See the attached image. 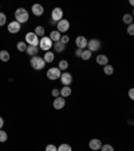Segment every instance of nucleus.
<instances>
[{
  "label": "nucleus",
  "instance_id": "obj_2",
  "mask_svg": "<svg viewBox=\"0 0 134 151\" xmlns=\"http://www.w3.org/2000/svg\"><path fill=\"white\" fill-rule=\"evenodd\" d=\"M30 63H31L32 69H35V70H42L44 66H46V62H44V60L42 58V57H38V55L31 57V61H30Z\"/></svg>",
  "mask_w": 134,
  "mask_h": 151
},
{
  "label": "nucleus",
  "instance_id": "obj_9",
  "mask_svg": "<svg viewBox=\"0 0 134 151\" xmlns=\"http://www.w3.org/2000/svg\"><path fill=\"white\" fill-rule=\"evenodd\" d=\"M87 49L93 53V51H98L101 49V42H99V39H90L89 41V45H87Z\"/></svg>",
  "mask_w": 134,
  "mask_h": 151
},
{
  "label": "nucleus",
  "instance_id": "obj_4",
  "mask_svg": "<svg viewBox=\"0 0 134 151\" xmlns=\"http://www.w3.org/2000/svg\"><path fill=\"white\" fill-rule=\"evenodd\" d=\"M54 46V42L50 39V37H43L39 42V47L44 51H50V49Z\"/></svg>",
  "mask_w": 134,
  "mask_h": 151
},
{
  "label": "nucleus",
  "instance_id": "obj_8",
  "mask_svg": "<svg viewBox=\"0 0 134 151\" xmlns=\"http://www.w3.org/2000/svg\"><path fill=\"white\" fill-rule=\"evenodd\" d=\"M65 105H66V99L62 97V96H59V97H55V100H54V103H52V107L55 108L56 111L63 109V108H65Z\"/></svg>",
  "mask_w": 134,
  "mask_h": 151
},
{
  "label": "nucleus",
  "instance_id": "obj_12",
  "mask_svg": "<svg viewBox=\"0 0 134 151\" xmlns=\"http://www.w3.org/2000/svg\"><path fill=\"white\" fill-rule=\"evenodd\" d=\"M102 140H99V139H91L90 143H89V147H90V150L93 151H97V150H101V147H102Z\"/></svg>",
  "mask_w": 134,
  "mask_h": 151
},
{
  "label": "nucleus",
  "instance_id": "obj_36",
  "mask_svg": "<svg viewBox=\"0 0 134 151\" xmlns=\"http://www.w3.org/2000/svg\"><path fill=\"white\" fill-rule=\"evenodd\" d=\"M128 94H129V97H130L131 100H134V88H131L130 91H129V93H128Z\"/></svg>",
  "mask_w": 134,
  "mask_h": 151
},
{
  "label": "nucleus",
  "instance_id": "obj_15",
  "mask_svg": "<svg viewBox=\"0 0 134 151\" xmlns=\"http://www.w3.org/2000/svg\"><path fill=\"white\" fill-rule=\"evenodd\" d=\"M97 63L98 65H102V66H106L109 65V58H107L106 55H103V54H98L97 55Z\"/></svg>",
  "mask_w": 134,
  "mask_h": 151
},
{
  "label": "nucleus",
  "instance_id": "obj_23",
  "mask_svg": "<svg viewBox=\"0 0 134 151\" xmlns=\"http://www.w3.org/2000/svg\"><path fill=\"white\" fill-rule=\"evenodd\" d=\"M35 34L38 35V37H46V35H44V32H46V30H44V27L43 26H38V27H35Z\"/></svg>",
  "mask_w": 134,
  "mask_h": 151
},
{
  "label": "nucleus",
  "instance_id": "obj_27",
  "mask_svg": "<svg viewBox=\"0 0 134 151\" xmlns=\"http://www.w3.org/2000/svg\"><path fill=\"white\" fill-rule=\"evenodd\" d=\"M58 151H72L71 146L67 145V143H63V145H60L59 147H58Z\"/></svg>",
  "mask_w": 134,
  "mask_h": 151
},
{
  "label": "nucleus",
  "instance_id": "obj_32",
  "mask_svg": "<svg viewBox=\"0 0 134 151\" xmlns=\"http://www.w3.org/2000/svg\"><path fill=\"white\" fill-rule=\"evenodd\" d=\"M128 34L131 35V37H134V23H131V24L128 26Z\"/></svg>",
  "mask_w": 134,
  "mask_h": 151
},
{
  "label": "nucleus",
  "instance_id": "obj_40",
  "mask_svg": "<svg viewBox=\"0 0 134 151\" xmlns=\"http://www.w3.org/2000/svg\"><path fill=\"white\" fill-rule=\"evenodd\" d=\"M129 3H130V6H133V7H134V0H130Z\"/></svg>",
  "mask_w": 134,
  "mask_h": 151
},
{
  "label": "nucleus",
  "instance_id": "obj_5",
  "mask_svg": "<svg viewBox=\"0 0 134 151\" xmlns=\"http://www.w3.org/2000/svg\"><path fill=\"white\" fill-rule=\"evenodd\" d=\"M60 76H62V73H60L59 68H50L47 70V78L48 80H58L60 78Z\"/></svg>",
  "mask_w": 134,
  "mask_h": 151
},
{
  "label": "nucleus",
  "instance_id": "obj_34",
  "mask_svg": "<svg viewBox=\"0 0 134 151\" xmlns=\"http://www.w3.org/2000/svg\"><path fill=\"white\" fill-rule=\"evenodd\" d=\"M46 151H58L55 145H47L46 146Z\"/></svg>",
  "mask_w": 134,
  "mask_h": 151
},
{
  "label": "nucleus",
  "instance_id": "obj_14",
  "mask_svg": "<svg viewBox=\"0 0 134 151\" xmlns=\"http://www.w3.org/2000/svg\"><path fill=\"white\" fill-rule=\"evenodd\" d=\"M31 9H32V14H34L35 16H42L44 12L43 6H40V4H34Z\"/></svg>",
  "mask_w": 134,
  "mask_h": 151
},
{
  "label": "nucleus",
  "instance_id": "obj_24",
  "mask_svg": "<svg viewBox=\"0 0 134 151\" xmlns=\"http://www.w3.org/2000/svg\"><path fill=\"white\" fill-rule=\"evenodd\" d=\"M122 20H123V22L126 23V24H131V23H133V15H131V14H125V15H123V18H122Z\"/></svg>",
  "mask_w": 134,
  "mask_h": 151
},
{
  "label": "nucleus",
  "instance_id": "obj_29",
  "mask_svg": "<svg viewBox=\"0 0 134 151\" xmlns=\"http://www.w3.org/2000/svg\"><path fill=\"white\" fill-rule=\"evenodd\" d=\"M58 68H59L60 70H67V68H69V62H67L66 60H62L59 62V66H58Z\"/></svg>",
  "mask_w": 134,
  "mask_h": 151
},
{
  "label": "nucleus",
  "instance_id": "obj_30",
  "mask_svg": "<svg viewBox=\"0 0 134 151\" xmlns=\"http://www.w3.org/2000/svg\"><path fill=\"white\" fill-rule=\"evenodd\" d=\"M7 23V15L4 12H0V27Z\"/></svg>",
  "mask_w": 134,
  "mask_h": 151
},
{
  "label": "nucleus",
  "instance_id": "obj_38",
  "mask_svg": "<svg viewBox=\"0 0 134 151\" xmlns=\"http://www.w3.org/2000/svg\"><path fill=\"white\" fill-rule=\"evenodd\" d=\"M3 126H4V119L1 116H0V129L3 128Z\"/></svg>",
  "mask_w": 134,
  "mask_h": 151
},
{
  "label": "nucleus",
  "instance_id": "obj_31",
  "mask_svg": "<svg viewBox=\"0 0 134 151\" xmlns=\"http://www.w3.org/2000/svg\"><path fill=\"white\" fill-rule=\"evenodd\" d=\"M101 151H114V147L110 145H103L102 147H101Z\"/></svg>",
  "mask_w": 134,
  "mask_h": 151
},
{
  "label": "nucleus",
  "instance_id": "obj_10",
  "mask_svg": "<svg viewBox=\"0 0 134 151\" xmlns=\"http://www.w3.org/2000/svg\"><path fill=\"white\" fill-rule=\"evenodd\" d=\"M60 81H62L63 86H70L71 82H72V76L70 74L69 72L62 73V76H60Z\"/></svg>",
  "mask_w": 134,
  "mask_h": 151
},
{
  "label": "nucleus",
  "instance_id": "obj_20",
  "mask_svg": "<svg viewBox=\"0 0 134 151\" xmlns=\"http://www.w3.org/2000/svg\"><path fill=\"white\" fill-rule=\"evenodd\" d=\"M71 88L70 86H63L62 89H60V96L62 97H69L70 94H71Z\"/></svg>",
  "mask_w": 134,
  "mask_h": 151
},
{
  "label": "nucleus",
  "instance_id": "obj_11",
  "mask_svg": "<svg viewBox=\"0 0 134 151\" xmlns=\"http://www.w3.org/2000/svg\"><path fill=\"white\" fill-rule=\"evenodd\" d=\"M75 43H77V49H81V50H84L89 45V41L84 37H77L75 39Z\"/></svg>",
  "mask_w": 134,
  "mask_h": 151
},
{
  "label": "nucleus",
  "instance_id": "obj_33",
  "mask_svg": "<svg viewBox=\"0 0 134 151\" xmlns=\"http://www.w3.org/2000/svg\"><path fill=\"white\" fill-rule=\"evenodd\" d=\"M60 42H62L63 45H67L70 42V37H69V35H62V38H60Z\"/></svg>",
  "mask_w": 134,
  "mask_h": 151
},
{
  "label": "nucleus",
  "instance_id": "obj_25",
  "mask_svg": "<svg viewBox=\"0 0 134 151\" xmlns=\"http://www.w3.org/2000/svg\"><path fill=\"white\" fill-rule=\"evenodd\" d=\"M103 73L107 76H111L113 73H114V68H113L111 65H106V66H103Z\"/></svg>",
  "mask_w": 134,
  "mask_h": 151
},
{
  "label": "nucleus",
  "instance_id": "obj_19",
  "mask_svg": "<svg viewBox=\"0 0 134 151\" xmlns=\"http://www.w3.org/2000/svg\"><path fill=\"white\" fill-rule=\"evenodd\" d=\"M9 58H11V55H9V53L7 50H0V60L3 61V62H8Z\"/></svg>",
  "mask_w": 134,
  "mask_h": 151
},
{
  "label": "nucleus",
  "instance_id": "obj_7",
  "mask_svg": "<svg viewBox=\"0 0 134 151\" xmlns=\"http://www.w3.org/2000/svg\"><path fill=\"white\" fill-rule=\"evenodd\" d=\"M56 28H58V31L59 32H67L70 30V22L67 20V19H62L60 22H58Z\"/></svg>",
  "mask_w": 134,
  "mask_h": 151
},
{
  "label": "nucleus",
  "instance_id": "obj_6",
  "mask_svg": "<svg viewBox=\"0 0 134 151\" xmlns=\"http://www.w3.org/2000/svg\"><path fill=\"white\" fill-rule=\"evenodd\" d=\"M51 19H52L54 22H60L63 19V11L62 8H59V7H56V8L52 9V12H51Z\"/></svg>",
  "mask_w": 134,
  "mask_h": 151
},
{
  "label": "nucleus",
  "instance_id": "obj_1",
  "mask_svg": "<svg viewBox=\"0 0 134 151\" xmlns=\"http://www.w3.org/2000/svg\"><path fill=\"white\" fill-rule=\"evenodd\" d=\"M28 18H30V15H28V11L26 8H18L15 11V20L20 24L28 22Z\"/></svg>",
  "mask_w": 134,
  "mask_h": 151
},
{
  "label": "nucleus",
  "instance_id": "obj_35",
  "mask_svg": "<svg viewBox=\"0 0 134 151\" xmlns=\"http://www.w3.org/2000/svg\"><path fill=\"white\" fill-rule=\"evenodd\" d=\"M51 93H52V96H54V97H59L60 91H59V89H52V92H51Z\"/></svg>",
  "mask_w": 134,
  "mask_h": 151
},
{
  "label": "nucleus",
  "instance_id": "obj_41",
  "mask_svg": "<svg viewBox=\"0 0 134 151\" xmlns=\"http://www.w3.org/2000/svg\"><path fill=\"white\" fill-rule=\"evenodd\" d=\"M133 18H134V9H133Z\"/></svg>",
  "mask_w": 134,
  "mask_h": 151
},
{
  "label": "nucleus",
  "instance_id": "obj_3",
  "mask_svg": "<svg viewBox=\"0 0 134 151\" xmlns=\"http://www.w3.org/2000/svg\"><path fill=\"white\" fill-rule=\"evenodd\" d=\"M39 42H40L39 41V37H38L34 31L26 34V43H27L28 46H38Z\"/></svg>",
  "mask_w": 134,
  "mask_h": 151
},
{
  "label": "nucleus",
  "instance_id": "obj_37",
  "mask_svg": "<svg viewBox=\"0 0 134 151\" xmlns=\"http://www.w3.org/2000/svg\"><path fill=\"white\" fill-rule=\"evenodd\" d=\"M82 51H83V50H81V49H77V50H75V55H77V57H81L82 55Z\"/></svg>",
  "mask_w": 134,
  "mask_h": 151
},
{
  "label": "nucleus",
  "instance_id": "obj_21",
  "mask_svg": "<svg viewBox=\"0 0 134 151\" xmlns=\"http://www.w3.org/2000/svg\"><path fill=\"white\" fill-rule=\"evenodd\" d=\"M54 49H55V51H56V53H62V51L63 50H65V47H66V45H63L62 43V42H55V43H54Z\"/></svg>",
  "mask_w": 134,
  "mask_h": 151
},
{
  "label": "nucleus",
  "instance_id": "obj_17",
  "mask_svg": "<svg viewBox=\"0 0 134 151\" xmlns=\"http://www.w3.org/2000/svg\"><path fill=\"white\" fill-rule=\"evenodd\" d=\"M54 58H55V54L52 53V51H46V54H44L43 60L46 63H51L54 61Z\"/></svg>",
  "mask_w": 134,
  "mask_h": 151
},
{
  "label": "nucleus",
  "instance_id": "obj_16",
  "mask_svg": "<svg viewBox=\"0 0 134 151\" xmlns=\"http://www.w3.org/2000/svg\"><path fill=\"white\" fill-rule=\"evenodd\" d=\"M60 38H62V34L59 31H51L50 32V39L55 43V42H59Z\"/></svg>",
  "mask_w": 134,
  "mask_h": 151
},
{
  "label": "nucleus",
  "instance_id": "obj_22",
  "mask_svg": "<svg viewBox=\"0 0 134 151\" xmlns=\"http://www.w3.org/2000/svg\"><path fill=\"white\" fill-rule=\"evenodd\" d=\"M91 54H93V53H91V51L89 50V49H84V50L82 51V55H81V58H82V60H83V61H89V60H90V58H91Z\"/></svg>",
  "mask_w": 134,
  "mask_h": 151
},
{
  "label": "nucleus",
  "instance_id": "obj_28",
  "mask_svg": "<svg viewBox=\"0 0 134 151\" xmlns=\"http://www.w3.org/2000/svg\"><path fill=\"white\" fill-rule=\"evenodd\" d=\"M7 139H8V134L6 131H3V129H0V143L7 142Z\"/></svg>",
  "mask_w": 134,
  "mask_h": 151
},
{
  "label": "nucleus",
  "instance_id": "obj_18",
  "mask_svg": "<svg viewBox=\"0 0 134 151\" xmlns=\"http://www.w3.org/2000/svg\"><path fill=\"white\" fill-rule=\"evenodd\" d=\"M38 51H39V47H38V46H28L27 50H26V53H27L28 55L35 57L38 54Z\"/></svg>",
  "mask_w": 134,
  "mask_h": 151
},
{
  "label": "nucleus",
  "instance_id": "obj_39",
  "mask_svg": "<svg viewBox=\"0 0 134 151\" xmlns=\"http://www.w3.org/2000/svg\"><path fill=\"white\" fill-rule=\"evenodd\" d=\"M50 23H51V24H52V26H54V24H58V23H56V22H54L52 19H51V20H50Z\"/></svg>",
  "mask_w": 134,
  "mask_h": 151
},
{
  "label": "nucleus",
  "instance_id": "obj_13",
  "mask_svg": "<svg viewBox=\"0 0 134 151\" xmlns=\"http://www.w3.org/2000/svg\"><path fill=\"white\" fill-rule=\"evenodd\" d=\"M20 23H18L15 20V22H11L8 26H7V28H8V32H11V34H18L19 31H20Z\"/></svg>",
  "mask_w": 134,
  "mask_h": 151
},
{
  "label": "nucleus",
  "instance_id": "obj_26",
  "mask_svg": "<svg viewBox=\"0 0 134 151\" xmlns=\"http://www.w3.org/2000/svg\"><path fill=\"white\" fill-rule=\"evenodd\" d=\"M16 47H18V50H19V51H26V50H27V47H28V45H27V43H24L23 41H20V42H18Z\"/></svg>",
  "mask_w": 134,
  "mask_h": 151
}]
</instances>
